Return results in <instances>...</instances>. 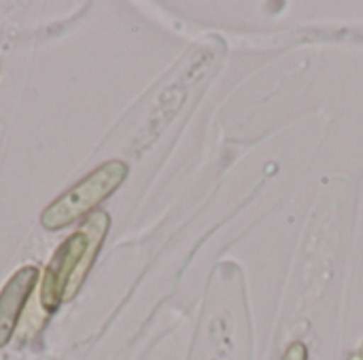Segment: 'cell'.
Wrapping results in <instances>:
<instances>
[{
	"label": "cell",
	"mask_w": 363,
	"mask_h": 360,
	"mask_svg": "<svg viewBox=\"0 0 363 360\" xmlns=\"http://www.w3.org/2000/svg\"><path fill=\"white\" fill-rule=\"evenodd\" d=\"M108 227V214L94 212L57 246L38 282V301L47 314H53L62 303H68L79 295L102 248Z\"/></svg>",
	"instance_id": "obj_1"
},
{
	"label": "cell",
	"mask_w": 363,
	"mask_h": 360,
	"mask_svg": "<svg viewBox=\"0 0 363 360\" xmlns=\"http://www.w3.org/2000/svg\"><path fill=\"white\" fill-rule=\"evenodd\" d=\"M128 176V166L119 159L106 161L83 180L62 193L53 204H49L40 214V225L47 231H60L81 216L89 214L108 195H113Z\"/></svg>",
	"instance_id": "obj_2"
},
{
	"label": "cell",
	"mask_w": 363,
	"mask_h": 360,
	"mask_svg": "<svg viewBox=\"0 0 363 360\" xmlns=\"http://www.w3.org/2000/svg\"><path fill=\"white\" fill-rule=\"evenodd\" d=\"M38 284V269L34 265H23L17 269L0 291V348L9 346L15 335V327L30 299L34 286Z\"/></svg>",
	"instance_id": "obj_3"
},
{
	"label": "cell",
	"mask_w": 363,
	"mask_h": 360,
	"mask_svg": "<svg viewBox=\"0 0 363 360\" xmlns=\"http://www.w3.org/2000/svg\"><path fill=\"white\" fill-rule=\"evenodd\" d=\"M283 360H306V348L302 344H294Z\"/></svg>",
	"instance_id": "obj_4"
},
{
	"label": "cell",
	"mask_w": 363,
	"mask_h": 360,
	"mask_svg": "<svg viewBox=\"0 0 363 360\" xmlns=\"http://www.w3.org/2000/svg\"><path fill=\"white\" fill-rule=\"evenodd\" d=\"M351 360H363V356H353V359Z\"/></svg>",
	"instance_id": "obj_5"
}]
</instances>
